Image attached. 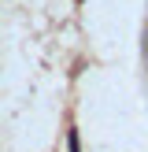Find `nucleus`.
I'll return each mask as SVG.
<instances>
[{"label": "nucleus", "instance_id": "1", "mask_svg": "<svg viewBox=\"0 0 148 152\" xmlns=\"http://www.w3.org/2000/svg\"><path fill=\"white\" fill-rule=\"evenodd\" d=\"M70 152H78V134H70Z\"/></svg>", "mask_w": 148, "mask_h": 152}]
</instances>
